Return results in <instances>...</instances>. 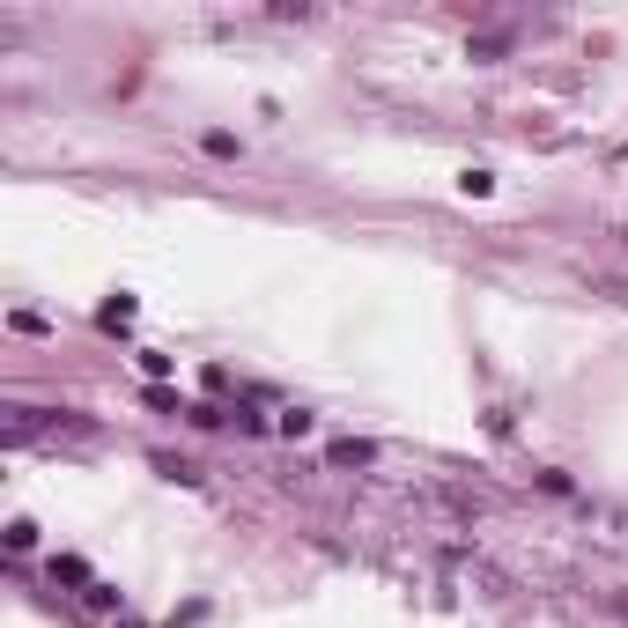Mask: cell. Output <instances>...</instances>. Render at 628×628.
Here are the masks:
<instances>
[{
    "mask_svg": "<svg viewBox=\"0 0 628 628\" xmlns=\"http://www.w3.org/2000/svg\"><path fill=\"white\" fill-rule=\"evenodd\" d=\"M621 244H628V222H621Z\"/></svg>",
    "mask_w": 628,
    "mask_h": 628,
    "instance_id": "6da1fadb",
    "label": "cell"
}]
</instances>
